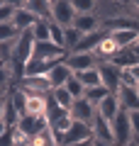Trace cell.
I'll return each mask as SVG.
<instances>
[{"instance_id": "obj_5", "label": "cell", "mask_w": 139, "mask_h": 146, "mask_svg": "<svg viewBox=\"0 0 139 146\" xmlns=\"http://www.w3.org/2000/svg\"><path fill=\"white\" fill-rule=\"evenodd\" d=\"M93 139V127L86 124V122H73V127L61 134V146H76L83 144V141H90Z\"/></svg>"}, {"instance_id": "obj_28", "label": "cell", "mask_w": 139, "mask_h": 146, "mask_svg": "<svg viewBox=\"0 0 139 146\" xmlns=\"http://www.w3.org/2000/svg\"><path fill=\"white\" fill-rule=\"evenodd\" d=\"M78 15H93L98 7V0H71Z\"/></svg>"}, {"instance_id": "obj_21", "label": "cell", "mask_w": 139, "mask_h": 146, "mask_svg": "<svg viewBox=\"0 0 139 146\" xmlns=\"http://www.w3.org/2000/svg\"><path fill=\"white\" fill-rule=\"evenodd\" d=\"M110 63H115L117 68H132V66H137V63H139V58H137V54H134V49L129 46V49H120V54Z\"/></svg>"}, {"instance_id": "obj_33", "label": "cell", "mask_w": 139, "mask_h": 146, "mask_svg": "<svg viewBox=\"0 0 139 146\" xmlns=\"http://www.w3.org/2000/svg\"><path fill=\"white\" fill-rule=\"evenodd\" d=\"M127 15L139 20V0H127Z\"/></svg>"}, {"instance_id": "obj_30", "label": "cell", "mask_w": 139, "mask_h": 146, "mask_svg": "<svg viewBox=\"0 0 139 146\" xmlns=\"http://www.w3.org/2000/svg\"><path fill=\"white\" fill-rule=\"evenodd\" d=\"M17 10H20V7L3 5V3H0V25H7V22H12V20H15V15H17Z\"/></svg>"}, {"instance_id": "obj_29", "label": "cell", "mask_w": 139, "mask_h": 146, "mask_svg": "<svg viewBox=\"0 0 139 146\" xmlns=\"http://www.w3.org/2000/svg\"><path fill=\"white\" fill-rule=\"evenodd\" d=\"M63 88H66V90H68V93H71V95H73V100H78V98H83V95H86V85H83V83H81V80H78V78H76V76H73V78H71V80H68V83H66V85H63Z\"/></svg>"}, {"instance_id": "obj_4", "label": "cell", "mask_w": 139, "mask_h": 146, "mask_svg": "<svg viewBox=\"0 0 139 146\" xmlns=\"http://www.w3.org/2000/svg\"><path fill=\"white\" fill-rule=\"evenodd\" d=\"M98 71H100V78H103V85L110 93H117V90L122 88V68H117L110 61H100Z\"/></svg>"}, {"instance_id": "obj_34", "label": "cell", "mask_w": 139, "mask_h": 146, "mask_svg": "<svg viewBox=\"0 0 139 146\" xmlns=\"http://www.w3.org/2000/svg\"><path fill=\"white\" fill-rule=\"evenodd\" d=\"M129 119H132V129H134V136L139 139V110H137V112H129Z\"/></svg>"}, {"instance_id": "obj_25", "label": "cell", "mask_w": 139, "mask_h": 146, "mask_svg": "<svg viewBox=\"0 0 139 146\" xmlns=\"http://www.w3.org/2000/svg\"><path fill=\"white\" fill-rule=\"evenodd\" d=\"M51 100L59 105V107H63V110H71V105L76 102L73 95L68 93L66 88H54V90H51Z\"/></svg>"}, {"instance_id": "obj_32", "label": "cell", "mask_w": 139, "mask_h": 146, "mask_svg": "<svg viewBox=\"0 0 139 146\" xmlns=\"http://www.w3.org/2000/svg\"><path fill=\"white\" fill-rule=\"evenodd\" d=\"M122 85H124V88H137V85H139V80L132 76L129 68H122Z\"/></svg>"}, {"instance_id": "obj_35", "label": "cell", "mask_w": 139, "mask_h": 146, "mask_svg": "<svg viewBox=\"0 0 139 146\" xmlns=\"http://www.w3.org/2000/svg\"><path fill=\"white\" fill-rule=\"evenodd\" d=\"M3 5H12V7H25L27 0H0Z\"/></svg>"}, {"instance_id": "obj_1", "label": "cell", "mask_w": 139, "mask_h": 146, "mask_svg": "<svg viewBox=\"0 0 139 146\" xmlns=\"http://www.w3.org/2000/svg\"><path fill=\"white\" fill-rule=\"evenodd\" d=\"M17 88L27 95H51L54 85L49 80V76H25L17 83Z\"/></svg>"}, {"instance_id": "obj_19", "label": "cell", "mask_w": 139, "mask_h": 146, "mask_svg": "<svg viewBox=\"0 0 139 146\" xmlns=\"http://www.w3.org/2000/svg\"><path fill=\"white\" fill-rule=\"evenodd\" d=\"M25 7L41 20H51V0H27Z\"/></svg>"}, {"instance_id": "obj_16", "label": "cell", "mask_w": 139, "mask_h": 146, "mask_svg": "<svg viewBox=\"0 0 139 146\" xmlns=\"http://www.w3.org/2000/svg\"><path fill=\"white\" fill-rule=\"evenodd\" d=\"M117 98H120V107L124 112H137L139 110V95H137V88H120L117 90Z\"/></svg>"}, {"instance_id": "obj_36", "label": "cell", "mask_w": 139, "mask_h": 146, "mask_svg": "<svg viewBox=\"0 0 139 146\" xmlns=\"http://www.w3.org/2000/svg\"><path fill=\"white\" fill-rule=\"evenodd\" d=\"M93 146H115V144H108V141H100V139H93Z\"/></svg>"}, {"instance_id": "obj_27", "label": "cell", "mask_w": 139, "mask_h": 146, "mask_svg": "<svg viewBox=\"0 0 139 146\" xmlns=\"http://www.w3.org/2000/svg\"><path fill=\"white\" fill-rule=\"evenodd\" d=\"M63 32H66V49H68V54L73 51V49L81 44V39H83V32H78L76 27H63Z\"/></svg>"}, {"instance_id": "obj_24", "label": "cell", "mask_w": 139, "mask_h": 146, "mask_svg": "<svg viewBox=\"0 0 139 146\" xmlns=\"http://www.w3.org/2000/svg\"><path fill=\"white\" fill-rule=\"evenodd\" d=\"M32 34L37 42H51V20H39L32 27Z\"/></svg>"}, {"instance_id": "obj_22", "label": "cell", "mask_w": 139, "mask_h": 146, "mask_svg": "<svg viewBox=\"0 0 139 146\" xmlns=\"http://www.w3.org/2000/svg\"><path fill=\"white\" fill-rule=\"evenodd\" d=\"M32 144L34 146H61V139H59V134L51 127H46L44 131H39V134L32 139Z\"/></svg>"}, {"instance_id": "obj_18", "label": "cell", "mask_w": 139, "mask_h": 146, "mask_svg": "<svg viewBox=\"0 0 139 146\" xmlns=\"http://www.w3.org/2000/svg\"><path fill=\"white\" fill-rule=\"evenodd\" d=\"M39 20H41V17H37L34 12H29L27 7H20V10H17V15H15V20H12V25H17L22 32H27V29H32Z\"/></svg>"}, {"instance_id": "obj_3", "label": "cell", "mask_w": 139, "mask_h": 146, "mask_svg": "<svg viewBox=\"0 0 139 146\" xmlns=\"http://www.w3.org/2000/svg\"><path fill=\"white\" fill-rule=\"evenodd\" d=\"M112 131H115V146H124L127 141L134 139V129H132V119H129V112H120L112 119Z\"/></svg>"}, {"instance_id": "obj_7", "label": "cell", "mask_w": 139, "mask_h": 146, "mask_svg": "<svg viewBox=\"0 0 139 146\" xmlns=\"http://www.w3.org/2000/svg\"><path fill=\"white\" fill-rule=\"evenodd\" d=\"M71 115L76 122H86V124H93V119L98 117V107L93 102H88L86 98H78L76 102L71 105Z\"/></svg>"}, {"instance_id": "obj_10", "label": "cell", "mask_w": 139, "mask_h": 146, "mask_svg": "<svg viewBox=\"0 0 139 146\" xmlns=\"http://www.w3.org/2000/svg\"><path fill=\"white\" fill-rule=\"evenodd\" d=\"M120 49L122 46L117 44V39L108 32V34L103 36V42L98 44V49H95V56H98V61H112V58L120 54Z\"/></svg>"}, {"instance_id": "obj_42", "label": "cell", "mask_w": 139, "mask_h": 146, "mask_svg": "<svg viewBox=\"0 0 139 146\" xmlns=\"http://www.w3.org/2000/svg\"><path fill=\"white\" fill-rule=\"evenodd\" d=\"M51 3H54V0H51Z\"/></svg>"}, {"instance_id": "obj_39", "label": "cell", "mask_w": 139, "mask_h": 146, "mask_svg": "<svg viewBox=\"0 0 139 146\" xmlns=\"http://www.w3.org/2000/svg\"><path fill=\"white\" fill-rule=\"evenodd\" d=\"M115 3H127V0H115Z\"/></svg>"}, {"instance_id": "obj_6", "label": "cell", "mask_w": 139, "mask_h": 146, "mask_svg": "<svg viewBox=\"0 0 139 146\" xmlns=\"http://www.w3.org/2000/svg\"><path fill=\"white\" fill-rule=\"evenodd\" d=\"M3 112H0V119H3V129H15L17 124H20L22 119V112L17 110V105L12 102V95L10 90H5V95H3Z\"/></svg>"}, {"instance_id": "obj_40", "label": "cell", "mask_w": 139, "mask_h": 146, "mask_svg": "<svg viewBox=\"0 0 139 146\" xmlns=\"http://www.w3.org/2000/svg\"><path fill=\"white\" fill-rule=\"evenodd\" d=\"M137 95H139V85H137Z\"/></svg>"}, {"instance_id": "obj_26", "label": "cell", "mask_w": 139, "mask_h": 146, "mask_svg": "<svg viewBox=\"0 0 139 146\" xmlns=\"http://www.w3.org/2000/svg\"><path fill=\"white\" fill-rule=\"evenodd\" d=\"M108 95H110V90L105 88V85H95V88H88L83 98H86L88 102H93V105H95V107H98V105L103 102V100L108 98Z\"/></svg>"}, {"instance_id": "obj_2", "label": "cell", "mask_w": 139, "mask_h": 146, "mask_svg": "<svg viewBox=\"0 0 139 146\" xmlns=\"http://www.w3.org/2000/svg\"><path fill=\"white\" fill-rule=\"evenodd\" d=\"M76 17H78V12L71 0H54L51 3V22H56L61 27H71L76 22Z\"/></svg>"}, {"instance_id": "obj_31", "label": "cell", "mask_w": 139, "mask_h": 146, "mask_svg": "<svg viewBox=\"0 0 139 146\" xmlns=\"http://www.w3.org/2000/svg\"><path fill=\"white\" fill-rule=\"evenodd\" d=\"M29 144H32V136H27L20 127H15L12 129V146H29Z\"/></svg>"}, {"instance_id": "obj_20", "label": "cell", "mask_w": 139, "mask_h": 146, "mask_svg": "<svg viewBox=\"0 0 139 146\" xmlns=\"http://www.w3.org/2000/svg\"><path fill=\"white\" fill-rule=\"evenodd\" d=\"M110 34L117 39V44H120L122 49L134 46V44H137V39H139V29H115V32H110Z\"/></svg>"}, {"instance_id": "obj_8", "label": "cell", "mask_w": 139, "mask_h": 146, "mask_svg": "<svg viewBox=\"0 0 139 146\" xmlns=\"http://www.w3.org/2000/svg\"><path fill=\"white\" fill-rule=\"evenodd\" d=\"M25 95H27V93H25ZM49 105H51V95H27L25 115L46 117V115H49Z\"/></svg>"}, {"instance_id": "obj_14", "label": "cell", "mask_w": 139, "mask_h": 146, "mask_svg": "<svg viewBox=\"0 0 139 146\" xmlns=\"http://www.w3.org/2000/svg\"><path fill=\"white\" fill-rule=\"evenodd\" d=\"M46 76H49V80H51L54 88H63V85H66L68 80L73 78V71L68 68V63H66V61H61V63H56L51 71L46 73Z\"/></svg>"}, {"instance_id": "obj_38", "label": "cell", "mask_w": 139, "mask_h": 146, "mask_svg": "<svg viewBox=\"0 0 139 146\" xmlns=\"http://www.w3.org/2000/svg\"><path fill=\"white\" fill-rule=\"evenodd\" d=\"M132 49H134V54H137V58H139V44H134Z\"/></svg>"}, {"instance_id": "obj_9", "label": "cell", "mask_w": 139, "mask_h": 146, "mask_svg": "<svg viewBox=\"0 0 139 146\" xmlns=\"http://www.w3.org/2000/svg\"><path fill=\"white\" fill-rule=\"evenodd\" d=\"M66 63H68V68H71L73 73L88 71V68H98V66H100V61H98L95 54H68V56H66Z\"/></svg>"}, {"instance_id": "obj_12", "label": "cell", "mask_w": 139, "mask_h": 146, "mask_svg": "<svg viewBox=\"0 0 139 146\" xmlns=\"http://www.w3.org/2000/svg\"><path fill=\"white\" fill-rule=\"evenodd\" d=\"M20 127L22 131H25L27 136H32L34 139L39 131H44L46 127H49V122H46V117H32V115H22V119H20Z\"/></svg>"}, {"instance_id": "obj_37", "label": "cell", "mask_w": 139, "mask_h": 146, "mask_svg": "<svg viewBox=\"0 0 139 146\" xmlns=\"http://www.w3.org/2000/svg\"><path fill=\"white\" fill-rule=\"evenodd\" d=\"M124 146H139V139H137V136H134V139H132V141H127V144H124Z\"/></svg>"}, {"instance_id": "obj_23", "label": "cell", "mask_w": 139, "mask_h": 146, "mask_svg": "<svg viewBox=\"0 0 139 146\" xmlns=\"http://www.w3.org/2000/svg\"><path fill=\"white\" fill-rule=\"evenodd\" d=\"M73 76H76V78L86 85V90H88V88H95V85H103V78H100V71H98V68L78 71V73H73Z\"/></svg>"}, {"instance_id": "obj_17", "label": "cell", "mask_w": 139, "mask_h": 146, "mask_svg": "<svg viewBox=\"0 0 139 146\" xmlns=\"http://www.w3.org/2000/svg\"><path fill=\"white\" fill-rule=\"evenodd\" d=\"M100 17L93 12V15H78L76 22H73V27H76L78 32H83V34H90V32H98L100 29Z\"/></svg>"}, {"instance_id": "obj_41", "label": "cell", "mask_w": 139, "mask_h": 146, "mask_svg": "<svg viewBox=\"0 0 139 146\" xmlns=\"http://www.w3.org/2000/svg\"><path fill=\"white\" fill-rule=\"evenodd\" d=\"M137 44H139V39H137Z\"/></svg>"}, {"instance_id": "obj_15", "label": "cell", "mask_w": 139, "mask_h": 146, "mask_svg": "<svg viewBox=\"0 0 139 146\" xmlns=\"http://www.w3.org/2000/svg\"><path fill=\"white\" fill-rule=\"evenodd\" d=\"M122 112V107H120V98H117V93H110L108 98L103 100V102L98 105V115H103L105 119H110L112 122L115 117Z\"/></svg>"}, {"instance_id": "obj_11", "label": "cell", "mask_w": 139, "mask_h": 146, "mask_svg": "<svg viewBox=\"0 0 139 146\" xmlns=\"http://www.w3.org/2000/svg\"><path fill=\"white\" fill-rule=\"evenodd\" d=\"M93 139H100V141H108V144H115V131H112V122L105 119L103 115H98L93 119Z\"/></svg>"}, {"instance_id": "obj_13", "label": "cell", "mask_w": 139, "mask_h": 146, "mask_svg": "<svg viewBox=\"0 0 139 146\" xmlns=\"http://www.w3.org/2000/svg\"><path fill=\"white\" fill-rule=\"evenodd\" d=\"M108 34L105 29H98V32H90V34H83L81 44H78L76 49H73L71 54H95V49H98V44L103 42V36Z\"/></svg>"}]
</instances>
